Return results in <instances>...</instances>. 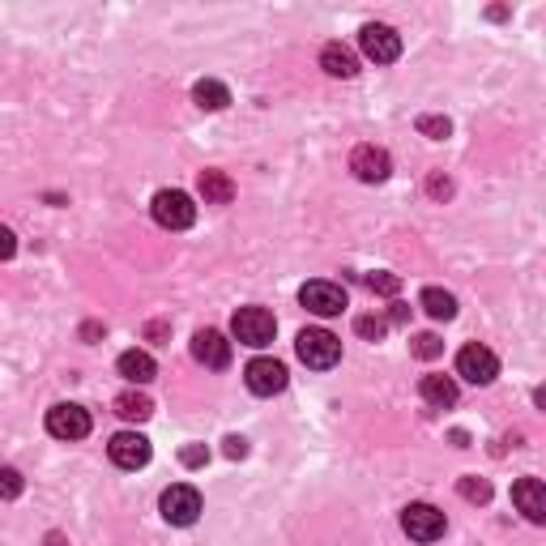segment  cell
Returning a JSON list of instances; mask_svg holds the SVG:
<instances>
[{
	"instance_id": "obj_1",
	"label": "cell",
	"mask_w": 546,
	"mask_h": 546,
	"mask_svg": "<svg viewBox=\"0 0 546 546\" xmlns=\"http://www.w3.org/2000/svg\"><path fill=\"white\" fill-rule=\"evenodd\" d=\"M150 210H154L158 227H167V231H188L192 222H197V205H192V197H188V192H180V188L154 192Z\"/></svg>"
},
{
	"instance_id": "obj_2",
	"label": "cell",
	"mask_w": 546,
	"mask_h": 546,
	"mask_svg": "<svg viewBox=\"0 0 546 546\" xmlns=\"http://www.w3.org/2000/svg\"><path fill=\"white\" fill-rule=\"evenodd\" d=\"M295 350L312 372H329V367H337V359H342V342H337L329 329H303L295 337Z\"/></svg>"
},
{
	"instance_id": "obj_3",
	"label": "cell",
	"mask_w": 546,
	"mask_h": 546,
	"mask_svg": "<svg viewBox=\"0 0 546 546\" xmlns=\"http://www.w3.org/2000/svg\"><path fill=\"white\" fill-rule=\"evenodd\" d=\"M273 329H278V320H273V312H265V308H239L235 320H231L235 342L239 346H252V350L269 346L273 342Z\"/></svg>"
},
{
	"instance_id": "obj_4",
	"label": "cell",
	"mask_w": 546,
	"mask_h": 546,
	"mask_svg": "<svg viewBox=\"0 0 546 546\" xmlns=\"http://www.w3.org/2000/svg\"><path fill=\"white\" fill-rule=\"evenodd\" d=\"M401 529H406L414 542H436V538H444L448 521L436 504H410V508H401Z\"/></svg>"
},
{
	"instance_id": "obj_5",
	"label": "cell",
	"mask_w": 546,
	"mask_h": 546,
	"mask_svg": "<svg viewBox=\"0 0 546 546\" xmlns=\"http://www.w3.org/2000/svg\"><path fill=\"white\" fill-rule=\"evenodd\" d=\"M299 303H303V308H308L312 316H342L350 299H346V286L316 278V282H308V286L299 291Z\"/></svg>"
},
{
	"instance_id": "obj_6",
	"label": "cell",
	"mask_w": 546,
	"mask_h": 546,
	"mask_svg": "<svg viewBox=\"0 0 546 546\" xmlns=\"http://www.w3.org/2000/svg\"><path fill=\"white\" fill-rule=\"evenodd\" d=\"M158 508H163V521H167V525H192V521L201 517V495H197V487L175 483V487L163 491Z\"/></svg>"
},
{
	"instance_id": "obj_7",
	"label": "cell",
	"mask_w": 546,
	"mask_h": 546,
	"mask_svg": "<svg viewBox=\"0 0 546 546\" xmlns=\"http://www.w3.org/2000/svg\"><path fill=\"white\" fill-rule=\"evenodd\" d=\"M286 363H278V359H252L248 367H244V384L256 393V397H278L282 389H286Z\"/></svg>"
},
{
	"instance_id": "obj_8",
	"label": "cell",
	"mask_w": 546,
	"mask_h": 546,
	"mask_svg": "<svg viewBox=\"0 0 546 546\" xmlns=\"http://www.w3.org/2000/svg\"><path fill=\"white\" fill-rule=\"evenodd\" d=\"M47 431L56 440H86L90 436V410L73 406V401H60V406L47 410Z\"/></svg>"
},
{
	"instance_id": "obj_9",
	"label": "cell",
	"mask_w": 546,
	"mask_h": 546,
	"mask_svg": "<svg viewBox=\"0 0 546 546\" xmlns=\"http://www.w3.org/2000/svg\"><path fill=\"white\" fill-rule=\"evenodd\" d=\"M359 47H363V56L367 60H376V64H393L401 56V35L393 26H380V22H367L359 30Z\"/></svg>"
},
{
	"instance_id": "obj_10",
	"label": "cell",
	"mask_w": 546,
	"mask_h": 546,
	"mask_svg": "<svg viewBox=\"0 0 546 546\" xmlns=\"http://www.w3.org/2000/svg\"><path fill=\"white\" fill-rule=\"evenodd\" d=\"M457 376L470 384H491L500 376V359H495L487 346L470 342V346H461V355H457Z\"/></svg>"
},
{
	"instance_id": "obj_11",
	"label": "cell",
	"mask_w": 546,
	"mask_h": 546,
	"mask_svg": "<svg viewBox=\"0 0 546 546\" xmlns=\"http://www.w3.org/2000/svg\"><path fill=\"white\" fill-rule=\"evenodd\" d=\"M107 453H111V461H116L120 470H141V465H150L154 448H150L146 436H137V431H120V436H111Z\"/></svg>"
},
{
	"instance_id": "obj_12",
	"label": "cell",
	"mask_w": 546,
	"mask_h": 546,
	"mask_svg": "<svg viewBox=\"0 0 546 546\" xmlns=\"http://www.w3.org/2000/svg\"><path fill=\"white\" fill-rule=\"evenodd\" d=\"M350 171H355L363 184H384L389 180V171H393V158L380 146H359L355 154H350Z\"/></svg>"
},
{
	"instance_id": "obj_13",
	"label": "cell",
	"mask_w": 546,
	"mask_h": 546,
	"mask_svg": "<svg viewBox=\"0 0 546 546\" xmlns=\"http://www.w3.org/2000/svg\"><path fill=\"white\" fill-rule=\"evenodd\" d=\"M192 359L205 363V367H214V372H222V367L231 363V342L218 329H201L197 337H192Z\"/></svg>"
},
{
	"instance_id": "obj_14",
	"label": "cell",
	"mask_w": 546,
	"mask_h": 546,
	"mask_svg": "<svg viewBox=\"0 0 546 546\" xmlns=\"http://www.w3.org/2000/svg\"><path fill=\"white\" fill-rule=\"evenodd\" d=\"M512 504L525 512V521L542 525L546 521V487L538 478H521V483H512Z\"/></svg>"
},
{
	"instance_id": "obj_15",
	"label": "cell",
	"mask_w": 546,
	"mask_h": 546,
	"mask_svg": "<svg viewBox=\"0 0 546 546\" xmlns=\"http://www.w3.org/2000/svg\"><path fill=\"white\" fill-rule=\"evenodd\" d=\"M197 192H201L205 205H231L235 201V180L227 171H201Z\"/></svg>"
},
{
	"instance_id": "obj_16",
	"label": "cell",
	"mask_w": 546,
	"mask_h": 546,
	"mask_svg": "<svg viewBox=\"0 0 546 546\" xmlns=\"http://www.w3.org/2000/svg\"><path fill=\"white\" fill-rule=\"evenodd\" d=\"M116 372L128 380V384H150L158 376V363L146 355V350H124L116 359Z\"/></svg>"
},
{
	"instance_id": "obj_17",
	"label": "cell",
	"mask_w": 546,
	"mask_h": 546,
	"mask_svg": "<svg viewBox=\"0 0 546 546\" xmlns=\"http://www.w3.org/2000/svg\"><path fill=\"white\" fill-rule=\"evenodd\" d=\"M419 397L427 401V406H436V410L457 406V380L453 376H423L419 380Z\"/></svg>"
},
{
	"instance_id": "obj_18",
	"label": "cell",
	"mask_w": 546,
	"mask_h": 546,
	"mask_svg": "<svg viewBox=\"0 0 546 546\" xmlns=\"http://www.w3.org/2000/svg\"><path fill=\"white\" fill-rule=\"evenodd\" d=\"M320 69L329 77H355L359 73V56L350 52L346 43H325V52H320Z\"/></svg>"
},
{
	"instance_id": "obj_19",
	"label": "cell",
	"mask_w": 546,
	"mask_h": 546,
	"mask_svg": "<svg viewBox=\"0 0 546 546\" xmlns=\"http://www.w3.org/2000/svg\"><path fill=\"white\" fill-rule=\"evenodd\" d=\"M116 414H120L124 423H146L150 414H154V401H150L146 393L128 389V393H120V397H116Z\"/></svg>"
},
{
	"instance_id": "obj_20",
	"label": "cell",
	"mask_w": 546,
	"mask_h": 546,
	"mask_svg": "<svg viewBox=\"0 0 546 546\" xmlns=\"http://www.w3.org/2000/svg\"><path fill=\"white\" fill-rule=\"evenodd\" d=\"M192 103H197L201 111H222V107L231 103V90L222 86V82H214V77H205V82L192 86Z\"/></svg>"
},
{
	"instance_id": "obj_21",
	"label": "cell",
	"mask_w": 546,
	"mask_h": 546,
	"mask_svg": "<svg viewBox=\"0 0 546 546\" xmlns=\"http://www.w3.org/2000/svg\"><path fill=\"white\" fill-rule=\"evenodd\" d=\"M419 308L431 316V320H453L457 316V299L440 291V286H427V291L419 295Z\"/></svg>"
},
{
	"instance_id": "obj_22",
	"label": "cell",
	"mask_w": 546,
	"mask_h": 546,
	"mask_svg": "<svg viewBox=\"0 0 546 546\" xmlns=\"http://www.w3.org/2000/svg\"><path fill=\"white\" fill-rule=\"evenodd\" d=\"M22 491H26V478L13 465H0V500H18Z\"/></svg>"
},
{
	"instance_id": "obj_23",
	"label": "cell",
	"mask_w": 546,
	"mask_h": 546,
	"mask_svg": "<svg viewBox=\"0 0 546 546\" xmlns=\"http://www.w3.org/2000/svg\"><path fill=\"white\" fill-rule=\"evenodd\" d=\"M457 491H461V500H470V504H487L491 500V483H487V478H461Z\"/></svg>"
},
{
	"instance_id": "obj_24",
	"label": "cell",
	"mask_w": 546,
	"mask_h": 546,
	"mask_svg": "<svg viewBox=\"0 0 546 546\" xmlns=\"http://www.w3.org/2000/svg\"><path fill=\"white\" fill-rule=\"evenodd\" d=\"M367 291H376V295H397L401 291V278L397 273H384V269H376V273H367Z\"/></svg>"
},
{
	"instance_id": "obj_25",
	"label": "cell",
	"mask_w": 546,
	"mask_h": 546,
	"mask_svg": "<svg viewBox=\"0 0 546 546\" xmlns=\"http://www.w3.org/2000/svg\"><path fill=\"white\" fill-rule=\"evenodd\" d=\"M355 333L367 337V342H380V337L389 333V320H384V316H359L355 320Z\"/></svg>"
},
{
	"instance_id": "obj_26",
	"label": "cell",
	"mask_w": 546,
	"mask_h": 546,
	"mask_svg": "<svg viewBox=\"0 0 546 546\" xmlns=\"http://www.w3.org/2000/svg\"><path fill=\"white\" fill-rule=\"evenodd\" d=\"M410 350H414L419 359H440V355H444V342H440L436 333H419V337L410 342Z\"/></svg>"
},
{
	"instance_id": "obj_27",
	"label": "cell",
	"mask_w": 546,
	"mask_h": 546,
	"mask_svg": "<svg viewBox=\"0 0 546 546\" xmlns=\"http://www.w3.org/2000/svg\"><path fill=\"white\" fill-rule=\"evenodd\" d=\"M419 133L431 137V141H444L448 133H453V124H448L444 116H419Z\"/></svg>"
},
{
	"instance_id": "obj_28",
	"label": "cell",
	"mask_w": 546,
	"mask_h": 546,
	"mask_svg": "<svg viewBox=\"0 0 546 546\" xmlns=\"http://www.w3.org/2000/svg\"><path fill=\"white\" fill-rule=\"evenodd\" d=\"M180 461L192 470V465H205V461H210V453H205V444H188L184 453H180Z\"/></svg>"
},
{
	"instance_id": "obj_29",
	"label": "cell",
	"mask_w": 546,
	"mask_h": 546,
	"mask_svg": "<svg viewBox=\"0 0 546 546\" xmlns=\"http://www.w3.org/2000/svg\"><path fill=\"white\" fill-rule=\"evenodd\" d=\"M222 444H227V448H222V453H227L231 461H239V457H248V440H244V436H227V440H222Z\"/></svg>"
},
{
	"instance_id": "obj_30",
	"label": "cell",
	"mask_w": 546,
	"mask_h": 546,
	"mask_svg": "<svg viewBox=\"0 0 546 546\" xmlns=\"http://www.w3.org/2000/svg\"><path fill=\"white\" fill-rule=\"evenodd\" d=\"M13 252H18V235H13L9 227H0V261H9Z\"/></svg>"
},
{
	"instance_id": "obj_31",
	"label": "cell",
	"mask_w": 546,
	"mask_h": 546,
	"mask_svg": "<svg viewBox=\"0 0 546 546\" xmlns=\"http://www.w3.org/2000/svg\"><path fill=\"white\" fill-rule=\"evenodd\" d=\"M427 188H431V197H448V192H453V184H448L444 175H431V180H427Z\"/></svg>"
},
{
	"instance_id": "obj_32",
	"label": "cell",
	"mask_w": 546,
	"mask_h": 546,
	"mask_svg": "<svg viewBox=\"0 0 546 546\" xmlns=\"http://www.w3.org/2000/svg\"><path fill=\"white\" fill-rule=\"evenodd\" d=\"M384 320H389V325H406V320H410V308H406V303H393V312L384 316Z\"/></svg>"
}]
</instances>
